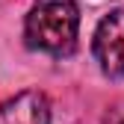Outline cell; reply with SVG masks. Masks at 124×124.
Returning <instances> with one entry per match:
<instances>
[{"label": "cell", "instance_id": "cell-1", "mask_svg": "<svg viewBox=\"0 0 124 124\" xmlns=\"http://www.w3.org/2000/svg\"><path fill=\"white\" fill-rule=\"evenodd\" d=\"M77 33H80V6L74 0L36 3L24 21L27 47L56 59L71 56L77 50Z\"/></svg>", "mask_w": 124, "mask_h": 124}, {"label": "cell", "instance_id": "cell-2", "mask_svg": "<svg viewBox=\"0 0 124 124\" xmlns=\"http://www.w3.org/2000/svg\"><path fill=\"white\" fill-rule=\"evenodd\" d=\"M92 53L109 80H124V9H112L101 18L92 39Z\"/></svg>", "mask_w": 124, "mask_h": 124}, {"label": "cell", "instance_id": "cell-3", "mask_svg": "<svg viewBox=\"0 0 124 124\" xmlns=\"http://www.w3.org/2000/svg\"><path fill=\"white\" fill-rule=\"evenodd\" d=\"M0 124H50V101L44 92H18L0 103Z\"/></svg>", "mask_w": 124, "mask_h": 124}, {"label": "cell", "instance_id": "cell-4", "mask_svg": "<svg viewBox=\"0 0 124 124\" xmlns=\"http://www.w3.org/2000/svg\"><path fill=\"white\" fill-rule=\"evenodd\" d=\"M103 124H124V109H121V106L109 109V112L103 115Z\"/></svg>", "mask_w": 124, "mask_h": 124}]
</instances>
